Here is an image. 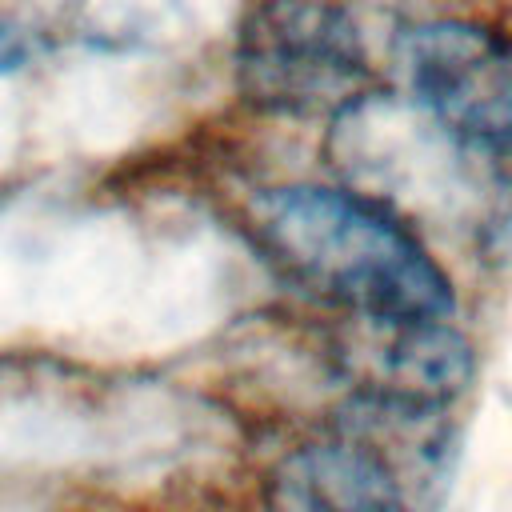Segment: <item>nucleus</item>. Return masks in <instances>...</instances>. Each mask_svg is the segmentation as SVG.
I'll list each match as a JSON object with an SVG mask.
<instances>
[{
  "label": "nucleus",
  "mask_w": 512,
  "mask_h": 512,
  "mask_svg": "<svg viewBox=\"0 0 512 512\" xmlns=\"http://www.w3.org/2000/svg\"><path fill=\"white\" fill-rule=\"evenodd\" d=\"M260 252L312 296L364 320H448L456 292L412 224L356 188L280 184L248 204Z\"/></svg>",
  "instance_id": "1"
},
{
  "label": "nucleus",
  "mask_w": 512,
  "mask_h": 512,
  "mask_svg": "<svg viewBox=\"0 0 512 512\" xmlns=\"http://www.w3.org/2000/svg\"><path fill=\"white\" fill-rule=\"evenodd\" d=\"M236 80L248 104L340 116L368 96L372 68L356 20L328 0H264L240 24Z\"/></svg>",
  "instance_id": "2"
},
{
  "label": "nucleus",
  "mask_w": 512,
  "mask_h": 512,
  "mask_svg": "<svg viewBox=\"0 0 512 512\" xmlns=\"http://www.w3.org/2000/svg\"><path fill=\"white\" fill-rule=\"evenodd\" d=\"M412 108L492 164L512 160V40L480 20L436 16L396 36Z\"/></svg>",
  "instance_id": "3"
},
{
  "label": "nucleus",
  "mask_w": 512,
  "mask_h": 512,
  "mask_svg": "<svg viewBox=\"0 0 512 512\" xmlns=\"http://www.w3.org/2000/svg\"><path fill=\"white\" fill-rule=\"evenodd\" d=\"M336 360L356 396L440 412L464 396L476 376L472 344L448 320L356 316L336 344Z\"/></svg>",
  "instance_id": "4"
},
{
  "label": "nucleus",
  "mask_w": 512,
  "mask_h": 512,
  "mask_svg": "<svg viewBox=\"0 0 512 512\" xmlns=\"http://www.w3.org/2000/svg\"><path fill=\"white\" fill-rule=\"evenodd\" d=\"M268 512H412V500L396 472L340 428L276 464Z\"/></svg>",
  "instance_id": "5"
}]
</instances>
